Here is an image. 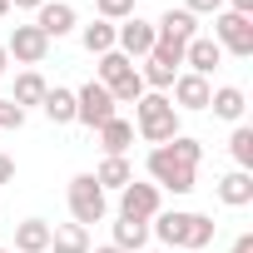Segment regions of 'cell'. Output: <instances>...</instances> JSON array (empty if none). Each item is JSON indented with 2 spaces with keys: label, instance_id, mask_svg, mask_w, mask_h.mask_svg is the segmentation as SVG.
I'll list each match as a JSON object with an SVG mask.
<instances>
[{
  "label": "cell",
  "instance_id": "6da1fadb",
  "mask_svg": "<svg viewBox=\"0 0 253 253\" xmlns=\"http://www.w3.org/2000/svg\"><path fill=\"white\" fill-rule=\"evenodd\" d=\"M149 233L159 238V248H179V253H204L218 233V223L209 213H189V209H159L149 218Z\"/></svg>",
  "mask_w": 253,
  "mask_h": 253
},
{
  "label": "cell",
  "instance_id": "7a4b0ae2",
  "mask_svg": "<svg viewBox=\"0 0 253 253\" xmlns=\"http://www.w3.org/2000/svg\"><path fill=\"white\" fill-rule=\"evenodd\" d=\"M134 134H139L149 149L184 134V129H179V109L169 104V94H154V89L139 94V104H134Z\"/></svg>",
  "mask_w": 253,
  "mask_h": 253
},
{
  "label": "cell",
  "instance_id": "3957f363",
  "mask_svg": "<svg viewBox=\"0 0 253 253\" xmlns=\"http://www.w3.org/2000/svg\"><path fill=\"white\" fill-rule=\"evenodd\" d=\"M144 174L154 189H169V194H194L199 189V164H189L174 144H154L149 159H144Z\"/></svg>",
  "mask_w": 253,
  "mask_h": 253
},
{
  "label": "cell",
  "instance_id": "277c9868",
  "mask_svg": "<svg viewBox=\"0 0 253 253\" xmlns=\"http://www.w3.org/2000/svg\"><path fill=\"white\" fill-rule=\"evenodd\" d=\"M94 80L109 89V99H114V104H139V94H144L139 65H134V60H124L119 50H109V55H99V60H94Z\"/></svg>",
  "mask_w": 253,
  "mask_h": 253
},
{
  "label": "cell",
  "instance_id": "5b68a950",
  "mask_svg": "<svg viewBox=\"0 0 253 253\" xmlns=\"http://www.w3.org/2000/svg\"><path fill=\"white\" fill-rule=\"evenodd\" d=\"M65 204H70V218L80 228H89V223H99L109 213V194L94 184V174H75L70 189H65Z\"/></svg>",
  "mask_w": 253,
  "mask_h": 253
},
{
  "label": "cell",
  "instance_id": "8992f818",
  "mask_svg": "<svg viewBox=\"0 0 253 253\" xmlns=\"http://www.w3.org/2000/svg\"><path fill=\"white\" fill-rule=\"evenodd\" d=\"M179 70H184V50L179 45H154L149 55H144V65H139V80H144V89H154V94H164L174 80H179Z\"/></svg>",
  "mask_w": 253,
  "mask_h": 253
},
{
  "label": "cell",
  "instance_id": "52a82bcc",
  "mask_svg": "<svg viewBox=\"0 0 253 253\" xmlns=\"http://www.w3.org/2000/svg\"><path fill=\"white\" fill-rule=\"evenodd\" d=\"M119 114V104L109 99V89L99 80H84L75 89V124H84V129H99V124H109Z\"/></svg>",
  "mask_w": 253,
  "mask_h": 253
},
{
  "label": "cell",
  "instance_id": "ba28073f",
  "mask_svg": "<svg viewBox=\"0 0 253 253\" xmlns=\"http://www.w3.org/2000/svg\"><path fill=\"white\" fill-rule=\"evenodd\" d=\"M223 55H238V60H248L253 55V20L248 15H233V10H218L213 15V35H209Z\"/></svg>",
  "mask_w": 253,
  "mask_h": 253
},
{
  "label": "cell",
  "instance_id": "9c48e42d",
  "mask_svg": "<svg viewBox=\"0 0 253 253\" xmlns=\"http://www.w3.org/2000/svg\"><path fill=\"white\" fill-rule=\"evenodd\" d=\"M159 209H164V189H154L149 179H129V184L119 189V218H139V223H149Z\"/></svg>",
  "mask_w": 253,
  "mask_h": 253
},
{
  "label": "cell",
  "instance_id": "30bf717a",
  "mask_svg": "<svg viewBox=\"0 0 253 253\" xmlns=\"http://www.w3.org/2000/svg\"><path fill=\"white\" fill-rule=\"evenodd\" d=\"M154 45H159V35H154V20H139V15H129V20H119V25H114V50H119L124 60H144Z\"/></svg>",
  "mask_w": 253,
  "mask_h": 253
},
{
  "label": "cell",
  "instance_id": "8fae6325",
  "mask_svg": "<svg viewBox=\"0 0 253 253\" xmlns=\"http://www.w3.org/2000/svg\"><path fill=\"white\" fill-rule=\"evenodd\" d=\"M5 55L15 60V65H45V55H50V40L35 30V25H15L10 30V40H5Z\"/></svg>",
  "mask_w": 253,
  "mask_h": 253
},
{
  "label": "cell",
  "instance_id": "7c38bea8",
  "mask_svg": "<svg viewBox=\"0 0 253 253\" xmlns=\"http://www.w3.org/2000/svg\"><path fill=\"white\" fill-rule=\"evenodd\" d=\"M169 89H174L169 104H174L179 114H199V109H209V94H213V84H209L204 75H189V70H179V80H174Z\"/></svg>",
  "mask_w": 253,
  "mask_h": 253
},
{
  "label": "cell",
  "instance_id": "4fadbf2b",
  "mask_svg": "<svg viewBox=\"0 0 253 253\" xmlns=\"http://www.w3.org/2000/svg\"><path fill=\"white\" fill-rule=\"evenodd\" d=\"M80 25V10L70 5V0H45V5L35 10V30L45 35V40H60V35H70Z\"/></svg>",
  "mask_w": 253,
  "mask_h": 253
},
{
  "label": "cell",
  "instance_id": "5bb4252c",
  "mask_svg": "<svg viewBox=\"0 0 253 253\" xmlns=\"http://www.w3.org/2000/svg\"><path fill=\"white\" fill-rule=\"evenodd\" d=\"M154 35H159L164 45H179V50H184V45H189V40L199 35V20H194V15H189L184 5H179V10L169 5V10H164V15L154 20Z\"/></svg>",
  "mask_w": 253,
  "mask_h": 253
},
{
  "label": "cell",
  "instance_id": "9a60e30c",
  "mask_svg": "<svg viewBox=\"0 0 253 253\" xmlns=\"http://www.w3.org/2000/svg\"><path fill=\"white\" fill-rule=\"evenodd\" d=\"M94 134H99V149H104V159H124V154L134 149V124L124 119V114H114L109 124H99Z\"/></svg>",
  "mask_w": 253,
  "mask_h": 253
},
{
  "label": "cell",
  "instance_id": "2e32d148",
  "mask_svg": "<svg viewBox=\"0 0 253 253\" xmlns=\"http://www.w3.org/2000/svg\"><path fill=\"white\" fill-rule=\"evenodd\" d=\"M184 65H189V75H204V80H209V75L223 65V50H218L209 35H194V40L184 45Z\"/></svg>",
  "mask_w": 253,
  "mask_h": 253
},
{
  "label": "cell",
  "instance_id": "e0dca14e",
  "mask_svg": "<svg viewBox=\"0 0 253 253\" xmlns=\"http://www.w3.org/2000/svg\"><path fill=\"white\" fill-rule=\"evenodd\" d=\"M209 109H213L218 119H228V124H243V109H248V94H243L238 84H218V89L209 94Z\"/></svg>",
  "mask_w": 253,
  "mask_h": 253
},
{
  "label": "cell",
  "instance_id": "ac0fdd59",
  "mask_svg": "<svg viewBox=\"0 0 253 253\" xmlns=\"http://www.w3.org/2000/svg\"><path fill=\"white\" fill-rule=\"evenodd\" d=\"M218 199H223L228 209H248V204H253V174H248V169H228V174L218 179Z\"/></svg>",
  "mask_w": 253,
  "mask_h": 253
},
{
  "label": "cell",
  "instance_id": "d6986e66",
  "mask_svg": "<svg viewBox=\"0 0 253 253\" xmlns=\"http://www.w3.org/2000/svg\"><path fill=\"white\" fill-rule=\"evenodd\" d=\"M15 253H50V223L45 218H20L15 223Z\"/></svg>",
  "mask_w": 253,
  "mask_h": 253
},
{
  "label": "cell",
  "instance_id": "ffe728a7",
  "mask_svg": "<svg viewBox=\"0 0 253 253\" xmlns=\"http://www.w3.org/2000/svg\"><path fill=\"white\" fill-rule=\"evenodd\" d=\"M89 228L80 223H50V253H89Z\"/></svg>",
  "mask_w": 253,
  "mask_h": 253
},
{
  "label": "cell",
  "instance_id": "44dd1931",
  "mask_svg": "<svg viewBox=\"0 0 253 253\" xmlns=\"http://www.w3.org/2000/svg\"><path fill=\"white\" fill-rule=\"evenodd\" d=\"M40 109H45V119H50V124H75V89H65V84L45 89Z\"/></svg>",
  "mask_w": 253,
  "mask_h": 253
},
{
  "label": "cell",
  "instance_id": "7402d4cb",
  "mask_svg": "<svg viewBox=\"0 0 253 253\" xmlns=\"http://www.w3.org/2000/svg\"><path fill=\"white\" fill-rule=\"evenodd\" d=\"M114 248H124V253H139V248H149V223H139V218H114V238H109Z\"/></svg>",
  "mask_w": 253,
  "mask_h": 253
},
{
  "label": "cell",
  "instance_id": "603a6c76",
  "mask_svg": "<svg viewBox=\"0 0 253 253\" xmlns=\"http://www.w3.org/2000/svg\"><path fill=\"white\" fill-rule=\"evenodd\" d=\"M80 45L99 60V55H109L114 50V25L109 20H89V25H80Z\"/></svg>",
  "mask_w": 253,
  "mask_h": 253
},
{
  "label": "cell",
  "instance_id": "cb8c5ba5",
  "mask_svg": "<svg viewBox=\"0 0 253 253\" xmlns=\"http://www.w3.org/2000/svg\"><path fill=\"white\" fill-rule=\"evenodd\" d=\"M45 89H50V84H45V75H40V70H20V75H15V104H20L25 114H30V104H40V99H45Z\"/></svg>",
  "mask_w": 253,
  "mask_h": 253
},
{
  "label": "cell",
  "instance_id": "d4e9b609",
  "mask_svg": "<svg viewBox=\"0 0 253 253\" xmlns=\"http://www.w3.org/2000/svg\"><path fill=\"white\" fill-rule=\"evenodd\" d=\"M129 179H134V169H129V159H104V164L94 169V184H99L104 194H109V189L119 194V189L129 184Z\"/></svg>",
  "mask_w": 253,
  "mask_h": 253
},
{
  "label": "cell",
  "instance_id": "484cf974",
  "mask_svg": "<svg viewBox=\"0 0 253 253\" xmlns=\"http://www.w3.org/2000/svg\"><path fill=\"white\" fill-rule=\"evenodd\" d=\"M228 154H233L238 169L253 174V129H248V124H233V134H228Z\"/></svg>",
  "mask_w": 253,
  "mask_h": 253
},
{
  "label": "cell",
  "instance_id": "4316f807",
  "mask_svg": "<svg viewBox=\"0 0 253 253\" xmlns=\"http://www.w3.org/2000/svg\"><path fill=\"white\" fill-rule=\"evenodd\" d=\"M94 15L109 20V25H119V20L134 15V0H94Z\"/></svg>",
  "mask_w": 253,
  "mask_h": 253
},
{
  "label": "cell",
  "instance_id": "83f0119b",
  "mask_svg": "<svg viewBox=\"0 0 253 253\" xmlns=\"http://www.w3.org/2000/svg\"><path fill=\"white\" fill-rule=\"evenodd\" d=\"M0 129H25V109L15 99H0Z\"/></svg>",
  "mask_w": 253,
  "mask_h": 253
},
{
  "label": "cell",
  "instance_id": "f1b7e54d",
  "mask_svg": "<svg viewBox=\"0 0 253 253\" xmlns=\"http://www.w3.org/2000/svg\"><path fill=\"white\" fill-rule=\"evenodd\" d=\"M184 10H189L194 20H199V15H218V10H223V0H184Z\"/></svg>",
  "mask_w": 253,
  "mask_h": 253
},
{
  "label": "cell",
  "instance_id": "f546056e",
  "mask_svg": "<svg viewBox=\"0 0 253 253\" xmlns=\"http://www.w3.org/2000/svg\"><path fill=\"white\" fill-rule=\"evenodd\" d=\"M5 184H15V159L0 154V189H5Z\"/></svg>",
  "mask_w": 253,
  "mask_h": 253
},
{
  "label": "cell",
  "instance_id": "4dcf8cb0",
  "mask_svg": "<svg viewBox=\"0 0 253 253\" xmlns=\"http://www.w3.org/2000/svg\"><path fill=\"white\" fill-rule=\"evenodd\" d=\"M228 253H253V233H238V238H233V248H228Z\"/></svg>",
  "mask_w": 253,
  "mask_h": 253
},
{
  "label": "cell",
  "instance_id": "1f68e13d",
  "mask_svg": "<svg viewBox=\"0 0 253 253\" xmlns=\"http://www.w3.org/2000/svg\"><path fill=\"white\" fill-rule=\"evenodd\" d=\"M228 10H233V15H248V20H253V0H228Z\"/></svg>",
  "mask_w": 253,
  "mask_h": 253
},
{
  "label": "cell",
  "instance_id": "d6a6232c",
  "mask_svg": "<svg viewBox=\"0 0 253 253\" xmlns=\"http://www.w3.org/2000/svg\"><path fill=\"white\" fill-rule=\"evenodd\" d=\"M45 0H10V10H40Z\"/></svg>",
  "mask_w": 253,
  "mask_h": 253
},
{
  "label": "cell",
  "instance_id": "836d02e7",
  "mask_svg": "<svg viewBox=\"0 0 253 253\" xmlns=\"http://www.w3.org/2000/svg\"><path fill=\"white\" fill-rule=\"evenodd\" d=\"M89 253H124V248H114V243H99V248H89Z\"/></svg>",
  "mask_w": 253,
  "mask_h": 253
},
{
  "label": "cell",
  "instance_id": "e575fe53",
  "mask_svg": "<svg viewBox=\"0 0 253 253\" xmlns=\"http://www.w3.org/2000/svg\"><path fill=\"white\" fill-rule=\"evenodd\" d=\"M10 70V55H5V45H0V75H5Z\"/></svg>",
  "mask_w": 253,
  "mask_h": 253
},
{
  "label": "cell",
  "instance_id": "d590c367",
  "mask_svg": "<svg viewBox=\"0 0 253 253\" xmlns=\"http://www.w3.org/2000/svg\"><path fill=\"white\" fill-rule=\"evenodd\" d=\"M5 15H10V0H0V20H5Z\"/></svg>",
  "mask_w": 253,
  "mask_h": 253
},
{
  "label": "cell",
  "instance_id": "8d00e7d4",
  "mask_svg": "<svg viewBox=\"0 0 253 253\" xmlns=\"http://www.w3.org/2000/svg\"><path fill=\"white\" fill-rule=\"evenodd\" d=\"M139 253H164V248H139Z\"/></svg>",
  "mask_w": 253,
  "mask_h": 253
},
{
  "label": "cell",
  "instance_id": "74e56055",
  "mask_svg": "<svg viewBox=\"0 0 253 253\" xmlns=\"http://www.w3.org/2000/svg\"><path fill=\"white\" fill-rule=\"evenodd\" d=\"M0 253H10V248H0Z\"/></svg>",
  "mask_w": 253,
  "mask_h": 253
}]
</instances>
